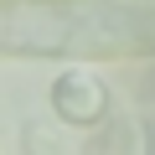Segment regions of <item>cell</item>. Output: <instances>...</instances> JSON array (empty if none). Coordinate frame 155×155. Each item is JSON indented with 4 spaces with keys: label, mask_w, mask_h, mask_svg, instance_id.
<instances>
[{
    "label": "cell",
    "mask_w": 155,
    "mask_h": 155,
    "mask_svg": "<svg viewBox=\"0 0 155 155\" xmlns=\"http://www.w3.org/2000/svg\"><path fill=\"white\" fill-rule=\"evenodd\" d=\"M0 5H11V0H0Z\"/></svg>",
    "instance_id": "obj_6"
},
{
    "label": "cell",
    "mask_w": 155,
    "mask_h": 155,
    "mask_svg": "<svg viewBox=\"0 0 155 155\" xmlns=\"http://www.w3.org/2000/svg\"><path fill=\"white\" fill-rule=\"evenodd\" d=\"M21 155H88V145H78V129H67L57 119H26Z\"/></svg>",
    "instance_id": "obj_4"
},
{
    "label": "cell",
    "mask_w": 155,
    "mask_h": 155,
    "mask_svg": "<svg viewBox=\"0 0 155 155\" xmlns=\"http://www.w3.org/2000/svg\"><path fill=\"white\" fill-rule=\"evenodd\" d=\"M150 83H155V57H150Z\"/></svg>",
    "instance_id": "obj_5"
},
{
    "label": "cell",
    "mask_w": 155,
    "mask_h": 155,
    "mask_svg": "<svg viewBox=\"0 0 155 155\" xmlns=\"http://www.w3.org/2000/svg\"><path fill=\"white\" fill-rule=\"evenodd\" d=\"M88 155H155V150H150V129L134 114H114V119L98 124Z\"/></svg>",
    "instance_id": "obj_3"
},
{
    "label": "cell",
    "mask_w": 155,
    "mask_h": 155,
    "mask_svg": "<svg viewBox=\"0 0 155 155\" xmlns=\"http://www.w3.org/2000/svg\"><path fill=\"white\" fill-rule=\"evenodd\" d=\"M47 104H52L57 124H67V129H98V124L109 119L114 93H109V83H104L88 62H72L67 72H57V78H52Z\"/></svg>",
    "instance_id": "obj_2"
},
{
    "label": "cell",
    "mask_w": 155,
    "mask_h": 155,
    "mask_svg": "<svg viewBox=\"0 0 155 155\" xmlns=\"http://www.w3.org/2000/svg\"><path fill=\"white\" fill-rule=\"evenodd\" d=\"M0 57L67 67L155 57V11L114 0H11L0 5Z\"/></svg>",
    "instance_id": "obj_1"
}]
</instances>
